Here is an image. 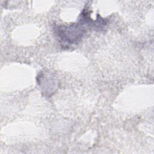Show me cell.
<instances>
[{
	"label": "cell",
	"mask_w": 154,
	"mask_h": 154,
	"mask_svg": "<svg viewBox=\"0 0 154 154\" xmlns=\"http://www.w3.org/2000/svg\"><path fill=\"white\" fill-rule=\"evenodd\" d=\"M83 28H79L78 25H71L68 28H62L58 29L60 33L58 35L61 38L68 42L70 44L76 43L82 37L84 31Z\"/></svg>",
	"instance_id": "1"
}]
</instances>
